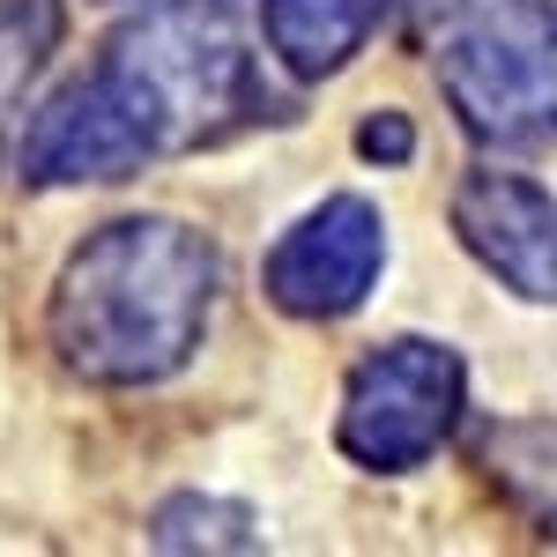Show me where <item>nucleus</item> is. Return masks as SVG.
<instances>
[{
    "label": "nucleus",
    "mask_w": 557,
    "mask_h": 557,
    "mask_svg": "<svg viewBox=\"0 0 557 557\" xmlns=\"http://www.w3.org/2000/svg\"><path fill=\"white\" fill-rule=\"evenodd\" d=\"M215 298V253L201 231L172 215L104 223L83 253L60 268L52 290V349L67 372L97 386L172 380L194 357Z\"/></svg>",
    "instance_id": "obj_1"
},
{
    "label": "nucleus",
    "mask_w": 557,
    "mask_h": 557,
    "mask_svg": "<svg viewBox=\"0 0 557 557\" xmlns=\"http://www.w3.org/2000/svg\"><path fill=\"white\" fill-rule=\"evenodd\" d=\"M104 75L127 89L157 149H201L260 112V67L231 0H164L127 23Z\"/></svg>",
    "instance_id": "obj_2"
},
{
    "label": "nucleus",
    "mask_w": 557,
    "mask_h": 557,
    "mask_svg": "<svg viewBox=\"0 0 557 557\" xmlns=\"http://www.w3.org/2000/svg\"><path fill=\"white\" fill-rule=\"evenodd\" d=\"M438 83L461 127L498 149L557 134V8L550 0H461L438 45Z\"/></svg>",
    "instance_id": "obj_3"
},
{
    "label": "nucleus",
    "mask_w": 557,
    "mask_h": 557,
    "mask_svg": "<svg viewBox=\"0 0 557 557\" xmlns=\"http://www.w3.org/2000/svg\"><path fill=\"white\" fill-rule=\"evenodd\" d=\"M461 417V357L438 343H401L372 349L343 394V454L364 469H417L424 454H438V438Z\"/></svg>",
    "instance_id": "obj_4"
},
{
    "label": "nucleus",
    "mask_w": 557,
    "mask_h": 557,
    "mask_svg": "<svg viewBox=\"0 0 557 557\" xmlns=\"http://www.w3.org/2000/svg\"><path fill=\"white\" fill-rule=\"evenodd\" d=\"M380 260H386V223L372 201L357 194H335L320 201L312 215H298L283 231V246L268 253V298L298 320H343L364 305V290L380 283Z\"/></svg>",
    "instance_id": "obj_5"
},
{
    "label": "nucleus",
    "mask_w": 557,
    "mask_h": 557,
    "mask_svg": "<svg viewBox=\"0 0 557 557\" xmlns=\"http://www.w3.org/2000/svg\"><path fill=\"white\" fill-rule=\"evenodd\" d=\"M157 141L112 75L67 83L23 134V178L30 186H83V178H127Z\"/></svg>",
    "instance_id": "obj_6"
},
{
    "label": "nucleus",
    "mask_w": 557,
    "mask_h": 557,
    "mask_svg": "<svg viewBox=\"0 0 557 557\" xmlns=\"http://www.w3.org/2000/svg\"><path fill=\"white\" fill-rule=\"evenodd\" d=\"M454 231L506 290L557 305V201L520 172H469L454 194Z\"/></svg>",
    "instance_id": "obj_7"
},
{
    "label": "nucleus",
    "mask_w": 557,
    "mask_h": 557,
    "mask_svg": "<svg viewBox=\"0 0 557 557\" xmlns=\"http://www.w3.org/2000/svg\"><path fill=\"white\" fill-rule=\"evenodd\" d=\"M386 0H260L268 45L283 52L290 75H335L349 52H364Z\"/></svg>",
    "instance_id": "obj_8"
},
{
    "label": "nucleus",
    "mask_w": 557,
    "mask_h": 557,
    "mask_svg": "<svg viewBox=\"0 0 557 557\" xmlns=\"http://www.w3.org/2000/svg\"><path fill=\"white\" fill-rule=\"evenodd\" d=\"M483 461L498 475V491L513 498L528 520H543L557 535V424H498Z\"/></svg>",
    "instance_id": "obj_9"
},
{
    "label": "nucleus",
    "mask_w": 557,
    "mask_h": 557,
    "mask_svg": "<svg viewBox=\"0 0 557 557\" xmlns=\"http://www.w3.org/2000/svg\"><path fill=\"white\" fill-rule=\"evenodd\" d=\"M157 550H253L260 528L246 506H223V498H172L157 528H149Z\"/></svg>",
    "instance_id": "obj_10"
},
{
    "label": "nucleus",
    "mask_w": 557,
    "mask_h": 557,
    "mask_svg": "<svg viewBox=\"0 0 557 557\" xmlns=\"http://www.w3.org/2000/svg\"><path fill=\"white\" fill-rule=\"evenodd\" d=\"M60 38V0H0V120Z\"/></svg>",
    "instance_id": "obj_11"
},
{
    "label": "nucleus",
    "mask_w": 557,
    "mask_h": 557,
    "mask_svg": "<svg viewBox=\"0 0 557 557\" xmlns=\"http://www.w3.org/2000/svg\"><path fill=\"white\" fill-rule=\"evenodd\" d=\"M357 141H364V157H386V164H401V157H409V127H401L394 112H386V120H372Z\"/></svg>",
    "instance_id": "obj_12"
},
{
    "label": "nucleus",
    "mask_w": 557,
    "mask_h": 557,
    "mask_svg": "<svg viewBox=\"0 0 557 557\" xmlns=\"http://www.w3.org/2000/svg\"><path fill=\"white\" fill-rule=\"evenodd\" d=\"M454 8H461V0H409V15H417V23H431V15H454Z\"/></svg>",
    "instance_id": "obj_13"
}]
</instances>
